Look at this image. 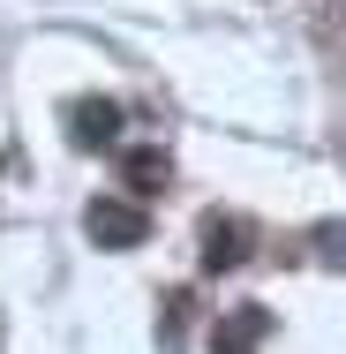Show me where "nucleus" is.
<instances>
[{"label":"nucleus","instance_id":"2","mask_svg":"<svg viewBox=\"0 0 346 354\" xmlns=\"http://www.w3.org/2000/svg\"><path fill=\"white\" fill-rule=\"evenodd\" d=\"M264 324H271V317H264L256 301H249V309H233V317L218 324V339H211V354H249L256 339H264Z\"/></svg>","mask_w":346,"mask_h":354},{"label":"nucleus","instance_id":"3","mask_svg":"<svg viewBox=\"0 0 346 354\" xmlns=\"http://www.w3.org/2000/svg\"><path fill=\"white\" fill-rule=\"evenodd\" d=\"M113 136H121V106H113V98L75 106V143H113Z\"/></svg>","mask_w":346,"mask_h":354},{"label":"nucleus","instance_id":"1","mask_svg":"<svg viewBox=\"0 0 346 354\" xmlns=\"http://www.w3.org/2000/svg\"><path fill=\"white\" fill-rule=\"evenodd\" d=\"M83 234H90L98 249H143V241H151V212H143L136 196H98V204L83 212Z\"/></svg>","mask_w":346,"mask_h":354},{"label":"nucleus","instance_id":"5","mask_svg":"<svg viewBox=\"0 0 346 354\" xmlns=\"http://www.w3.org/2000/svg\"><path fill=\"white\" fill-rule=\"evenodd\" d=\"M151 181H166V158H158V151H128V189L151 196Z\"/></svg>","mask_w":346,"mask_h":354},{"label":"nucleus","instance_id":"4","mask_svg":"<svg viewBox=\"0 0 346 354\" xmlns=\"http://www.w3.org/2000/svg\"><path fill=\"white\" fill-rule=\"evenodd\" d=\"M241 264V234L233 226H211L204 234V272H233Z\"/></svg>","mask_w":346,"mask_h":354},{"label":"nucleus","instance_id":"6","mask_svg":"<svg viewBox=\"0 0 346 354\" xmlns=\"http://www.w3.org/2000/svg\"><path fill=\"white\" fill-rule=\"evenodd\" d=\"M316 249H324L331 264H346V226H316Z\"/></svg>","mask_w":346,"mask_h":354}]
</instances>
